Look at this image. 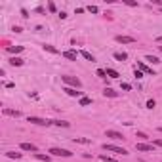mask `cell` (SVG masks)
I'll return each mask as SVG.
<instances>
[{"label":"cell","mask_w":162,"mask_h":162,"mask_svg":"<svg viewBox=\"0 0 162 162\" xmlns=\"http://www.w3.org/2000/svg\"><path fill=\"white\" fill-rule=\"evenodd\" d=\"M63 82L67 84V86H75V88H80V86H82L80 78H76V76H71V75H65V76H63Z\"/></svg>","instance_id":"6da1fadb"},{"label":"cell","mask_w":162,"mask_h":162,"mask_svg":"<svg viewBox=\"0 0 162 162\" xmlns=\"http://www.w3.org/2000/svg\"><path fill=\"white\" fill-rule=\"evenodd\" d=\"M103 149H105V151H111V153H116V155H128L126 149L116 147V145H111V143H105V145H103Z\"/></svg>","instance_id":"7a4b0ae2"},{"label":"cell","mask_w":162,"mask_h":162,"mask_svg":"<svg viewBox=\"0 0 162 162\" xmlns=\"http://www.w3.org/2000/svg\"><path fill=\"white\" fill-rule=\"evenodd\" d=\"M50 153H52L54 156H71V155H72L71 151H67V149H59V147H52Z\"/></svg>","instance_id":"3957f363"},{"label":"cell","mask_w":162,"mask_h":162,"mask_svg":"<svg viewBox=\"0 0 162 162\" xmlns=\"http://www.w3.org/2000/svg\"><path fill=\"white\" fill-rule=\"evenodd\" d=\"M29 122L38 124V126H50V124H54V120H44V118H38V116H29Z\"/></svg>","instance_id":"277c9868"},{"label":"cell","mask_w":162,"mask_h":162,"mask_svg":"<svg viewBox=\"0 0 162 162\" xmlns=\"http://www.w3.org/2000/svg\"><path fill=\"white\" fill-rule=\"evenodd\" d=\"M135 149L139 153H153V151H155V147H153V145H147V143H137Z\"/></svg>","instance_id":"5b68a950"},{"label":"cell","mask_w":162,"mask_h":162,"mask_svg":"<svg viewBox=\"0 0 162 162\" xmlns=\"http://www.w3.org/2000/svg\"><path fill=\"white\" fill-rule=\"evenodd\" d=\"M105 135L111 137V139H122V137H124L120 132H115V130H107V132H105Z\"/></svg>","instance_id":"8992f818"},{"label":"cell","mask_w":162,"mask_h":162,"mask_svg":"<svg viewBox=\"0 0 162 162\" xmlns=\"http://www.w3.org/2000/svg\"><path fill=\"white\" fill-rule=\"evenodd\" d=\"M116 42L118 44H132V42H135V38H132V36H116Z\"/></svg>","instance_id":"52a82bcc"},{"label":"cell","mask_w":162,"mask_h":162,"mask_svg":"<svg viewBox=\"0 0 162 162\" xmlns=\"http://www.w3.org/2000/svg\"><path fill=\"white\" fill-rule=\"evenodd\" d=\"M137 67H139V71H143V72H147V75H153V76H155L153 69H149V67H147V65H145L143 61H139V63H137Z\"/></svg>","instance_id":"ba28073f"},{"label":"cell","mask_w":162,"mask_h":162,"mask_svg":"<svg viewBox=\"0 0 162 162\" xmlns=\"http://www.w3.org/2000/svg\"><path fill=\"white\" fill-rule=\"evenodd\" d=\"M63 92H67V94L71 95V97H80V95H82V94H80V92H76V88H69V86L65 88Z\"/></svg>","instance_id":"9c48e42d"},{"label":"cell","mask_w":162,"mask_h":162,"mask_svg":"<svg viewBox=\"0 0 162 162\" xmlns=\"http://www.w3.org/2000/svg\"><path fill=\"white\" fill-rule=\"evenodd\" d=\"M21 149L23 151H31V153H36V145H32V143H21Z\"/></svg>","instance_id":"30bf717a"},{"label":"cell","mask_w":162,"mask_h":162,"mask_svg":"<svg viewBox=\"0 0 162 162\" xmlns=\"http://www.w3.org/2000/svg\"><path fill=\"white\" fill-rule=\"evenodd\" d=\"M63 57L71 59V61H76V52H72V50H67V52H63Z\"/></svg>","instance_id":"8fae6325"},{"label":"cell","mask_w":162,"mask_h":162,"mask_svg":"<svg viewBox=\"0 0 162 162\" xmlns=\"http://www.w3.org/2000/svg\"><path fill=\"white\" fill-rule=\"evenodd\" d=\"M115 59L122 63V61H126V59H128V54H124V52H116V54H115Z\"/></svg>","instance_id":"7c38bea8"},{"label":"cell","mask_w":162,"mask_h":162,"mask_svg":"<svg viewBox=\"0 0 162 162\" xmlns=\"http://www.w3.org/2000/svg\"><path fill=\"white\" fill-rule=\"evenodd\" d=\"M6 156L10 160H19L21 158V153H15V151H10V153H6Z\"/></svg>","instance_id":"4fadbf2b"},{"label":"cell","mask_w":162,"mask_h":162,"mask_svg":"<svg viewBox=\"0 0 162 162\" xmlns=\"http://www.w3.org/2000/svg\"><path fill=\"white\" fill-rule=\"evenodd\" d=\"M80 55H82L84 59H88V61H95V57L90 54V52H86V50H82V52H80Z\"/></svg>","instance_id":"5bb4252c"},{"label":"cell","mask_w":162,"mask_h":162,"mask_svg":"<svg viewBox=\"0 0 162 162\" xmlns=\"http://www.w3.org/2000/svg\"><path fill=\"white\" fill-rule=\"evenodd\" d=\"M10 63L14 65V67H21V65H23V59H21V57H11Z\"/></svg>","instance_id":"9a60e30c"},{"label":"cell","mask_w":162,"mask_h":162,"mask_svg":"<svg viewBox=\"0 0 162 162\" xmlns=\"http://www.w3.org/2000/svg\"><path fill=\"white\" fill-rule=\"evenodd\" d=\"M103 94H105V97H116V92L113 90V88H105Z\"/></svg>","instance_id":"2e32d148"},{"label":"cell","mask_w":162,"mask_h":162,"mask_svg":"<svg viewBox=\"0 0 162 162\" xmlns=\"http://www.w3.org/2000/svg\"><path fill=\"white\" fill-rule=\"evenodd\" d=\"M4 115H8V116H15V118H17V116H19V111H14V109H4Z\"/></svg>","instance_id":"e0dca14e"},{"label":"cell","mask_w":162,"mask_h":162,"mask_svg":"<svg viewBox=\"0 0 162 162\" xmlns=\"http://www.w3.org/2000/svg\"><path fill=\"white\" fill-rule=\"evenodd\" d=\"M8 52H10V54H19V52H23V46H10Z\"/></svg>","instance_id":"ac0fdd59"},{"label":"cell","mask_w":162,"mask_h":162,"mask_svg":"<svg viewBox=\"0 0 162 162\" xmlns=\"http://www.w3.org/2000/svg\"><path fill=\"white\" fill-rule=\"evenodd\" d=\"M145 59H147V61H149V63H153V65H156V63H160V59H158V57H156V55H147V57H145Z\"/></svg>","instance_id":"d6986e66"},{"label":"cell","mask_w":162,"mask_h":162,"mask_svg":"<svg viewBox=\"0 0 162 162\" xmlns=\"http://www.w3.org/2000/svg\"><path fill=\"white\" fill-rule=\"evenodd\" d=\"M36 158H38V160H44V162H50V156H48V155H42V153H36Z\"/></svg>","instance_id":"ffe728a7"},{"label":"cell","mask_w":162,"mask_h":162,"mask_svg":"<svg viewBox=\"0 0 162 162\" xmlns=\"http://www.w3.org/2000/svg\"><path fill=\"white\" fill-rule=\"evenodd\" d=\"M107 76H111V78H118V72H116L115 69H107Z\"/></svg>","instance_id":"44dd1931"},{"label":"cell","mask_w":162,"mask_h":162,"mask_svg":"<svg viewBox=\"0 0 162 162\" xmlns=\"http://www.w3.org/2000/svg\"><path fill=\"white\" fill-rule=\"evenodd\" d=\"M44 50H46V52H50V54H57V50H55L54 46H50V44H44Z\"/></svg>","instance_id":"7402d4cb"},{"label":"cell","mask_w":162,"mask_h":162,"mask_svg":"<svg viewBox=\"0 0 162 162\" xmlns=\"http://www.w3.org/2000/svg\"><path fill=\"white\" fill-rule=\"evenodd\" d=\"M90 103H92L90 97H80V105H82V107H86V105H90Z\"/></svg>","instance_id":"603a6c76"},{"label":"cell","mask_w":162,"mask_h":162,"mask_svg":"<svg viewBox=\"0 0 162 162\" xmlns=\"http://www.w3.org/2000/svg\"><path fill=\"white\" fill-rule=\"evenodd\" d=\"M75 143H84V145H88V143H90V139H86V137H75Z\"/></svg>","instance_id":"cb8c5ba5"},{"label":"cell","mask_w":162,"mask_h":162,"mask_svg":"<svg viewBox=\"0 0 162 162\" xmlns=\"http://www.w3.org/2000/svg\"><path fill=\"white\" fill-rule=\"evenodd\" d=\"M55 126H63V128H69V122H65V120H54Z\"/></svg>","instance_id":"d4e9b609"},{"label":"cell","mask_w":162,"mask_h":162,"mask_svg":"<svg viewBox=\"0 0 162 162\" xmlns=\"http://www.w3.org/2000/svg\"><path fill=\"white\" fill-rule=\"evenodd\" d=\"M101 160L103 162H116L115 158H111V156H107V155H101Z\"/></svg>","instance_id":"484cf974"},{"label":"cell","mask_w":162,"mask_h":162,"mask_svg":"<svg viewBox=\"0 0 162 162\" xmlns=\"http://www.w3.org/2000/svg\"><path fill=\"white\" fill-rule=\"evenodd\" d=\"M97 76L105 78V76H107V71H103V69H97Z\"/></svg>","instance_id":"4316f807"},{"label":"cell","mask_w":162,"mask_h":162,"mask_svg":"<svg viewBox=\"0 0 162 162\" xmlns=\"http://www.w3.org/2000/svg\"><path fill=\"white\" fill-rule=\"evenodd\" d=\"M155 105H156L155 99H149V101H147V109H155Z\"/></svg>","instance_id":"83f0119b"},{"label":"cell","mask_w":162,"mask_h":162,"mask_svg":"<svg viewBox=\"0 0 162 162\" xmlns=\"http://www.w3.org/2000/svg\"><path fill=\"white\" fill-rule=\"evenodd\" d=\"M88 11H92V14H97L99 10H97V6H88Z\"/></svg>","instance_id":"f1b7e54d"},{"label":"cell","mask_w":162,"mask_h":162,"mask_svg":"<svg viewBox=\"0 0 162 162\" xmlns=\"http://www.w3.org/2000/svg\"><path fill=\"white\" fill-rule=\"evenodd\" d=\"M124 2H126L128 6H137V2H133V0H124Z\"/></svg>","instance_id":"f546056e"},{"label":"cell","mask_w":162,"mask_h":162,"mask_svg":"<svg viewBox=\"0 0 162 162\" xmlns=\"http://www.w3.org/2000/svg\"><path fill=\"white\" fill-rule=\"evenodd\" d=\"M135 78H143V72L137 71V69H135Z\"/></svg>","instance_id":"4dcf8cb0"},{"label":"cell","mask_w":162,"mask_h":162,"mask_svg":"<svg viewBox=\"0 0 162 162\" xmlns=\"http://www.w3.org/2000/svg\"><path fill=\"white\" fill-rule=\"evenodd\" d=\"M48 10H50V11H55V4L50 2V4H48Z\"/></svg>","instance_id":"1f68e13d"},{"label":"cell","mask_w":162,"mask_h":162,"mask_svg":"<svg viewBox=\"0 0 162 162\" xmlns=\"http://www.w3.org/2000/svg\"><path fill=\"white\" fill-rule=\"evenodd\" d=\"M130 88H132V86H130V84H126V82H124V84H122V90H126V92H128V90H130Z\"/></svg>","instance_id":"d6a6232c"},{"label":"cell","mask_w":162,"mask_h":162,"mask_svg":"<svg viewBox=\"0 0 162 162\" xmlns=\"http://www.w3.org/2000/svg\"><path fill=\"white\" fill-rule=\"evenodd\" d=\"M155 145H158V147H162V139H156V141H155Z\"/></svg>","instance_id":"836d02e7"},{"label":"cell","mask_w":162,"mask_h":162,"mask_svg":"<svg viewBox=\"0 0 162 162\" xmlns=\"http://www.w3.org/2000/svg\"><path fill=\"white\" fill-rule=\"evenodd\" d=\"M160 52H162V46H160Z\"/></svg>","instance_id":"e575fe53"}]
</instances>
